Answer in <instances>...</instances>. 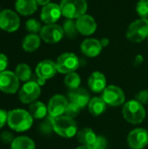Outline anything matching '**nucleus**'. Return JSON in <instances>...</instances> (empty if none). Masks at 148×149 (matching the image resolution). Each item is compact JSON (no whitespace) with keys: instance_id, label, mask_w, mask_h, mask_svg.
Segmentation results:
<instances>
[{"instance_id":"f257e3e1","label":"nucleus","mask_w":148,"mask_h":149,"mask_svg":"<svg viewBox=\"0 0 148 149\" xmlns=\"http://www.w3.org/2000/svg\"><path fill=\"white\" fill-rule=\"evenodd\" d=\"M8 125L16 132L29 130L33 124V118L29 112L24 109H13L9 112Z\"/></svg>"},{"instance_id":"f03ea898","label":"nucleus","mask_w":148,"mask_h":149,"mask_svg":"<svg viewBox=\"0 0 148 149\" xmlns=\"http://www.w3.org/2000/svg\"><path fill=\"white\" fill-rule=\"evenodd\" d=\"M122 114L124 119L131 124L137 125L143 122L146 118V109L136 100H131L123 106Z\"/></svg>"},{"instance_id":"7ed1b4c3","label":"nucleus","mask_w":148,"mask_h":149,"mask_svg":"<svg viewBox=\"0 0 148 149\" xmlns=\"http://www.w3.org/2000/svg\"><path fill=\"white\" fill-rule=\"evenodd\" d=\"M53 130L63 138H72L78 133V125L74 119L66 115L53 118Z\"/></svg>"},{"instance_id":"20e7f679","label":"nucleus","mask_w":148,"mask_h":149,"mask_svg":"<svg viewBox=\"0 0 148 149\" xmlns=\"http://www.w3.org/2000/svg\"><path fill=\"white\" fill-rule=\"evenodd\" d=\"M59 6L62 15L70 19H77L87 10L86 0H61Z\"/></svg>"},{"instance_id":"39448f33","label":"nucleus","mask_w":148,"mask_h":149,"mask_svg":"<svg viewBox=\"0 0 148 149\" xmlns=\"http://www.w3.org/2000/svg\"><path fill=\"white\" fill-rule=\"evenodd\" d=\"M126 38L133 43H140L148 38V19L139 18L130 24L126 33Z\"/></svg>"},{"instance_id":"423d86ee","label":"nucleus","mask_w":148,"mask_h":149,"mask_svg":"<svg viewBox=\"0 0 148 149\" xmlns=\"http://www.w3.org/2000/svg\"><path fill=\"white\" fill-rule=\"evenodd\" d=\"M56 65L58 72L62 74H68L74 72L78 69L79 65V60L76 54L72 52H65L58 56Z\"/></svg>"},{"instance_id":"0eeeda50","label":"nucleus","mask_w":148,"mask_h":149,"mask_svg":"<svg viewBox=\"0 0 148 149\" xmlns=\"http://www.w3.org/2000/svg\"><path fill=\"white\" fill-rule=\"evenodd\" d=\"M41 88L36 81H27L19 90L18 98L24 104H31L40 96Z\"/></svg>"},{"instance_id":"6e6552de","label":"nucleus","mask_w":148,"mask_h":149,"mask_svg":"<svg viewBox=\"0 0 148 149\" xmlns=\"http://www.w3.org/2000/svg\"><path fill=\"white\" fill-rule=\"evenodd\" d=\"M101 98L106 103V105L111 107H120L125 104L126 96L121 88L117 86H108L102 92Z\"/></svg>"},{"instance_id":"1a4fd4ad","label":"nucleus","mask_w":148,"mask_h":149,"mask_svg":"<svg viewBox=\"0 0 148 149\" xmlns=\"http://www.w3.org/2000/svg\"><path fill=\"white\" fill-rule=\"evenodd\" d=\"M20 26V18L17 12L6 9L0 12V29L7 32H14Z\"/></svg>"},{"instance_id":"9d476101","label":"nucleus","mask_w":148,"mask_h":149,"mask_svg":"<svg viewBox=\"0 0 148 149\" xmlns=\"http://www.w3.org/2000/svg\"><path fill=\"white\" fill-rule=\"evenodd\" d=\"M40 33V38L45 43L48 44H56L62 40L64 38L63 28L57 24H45L42 27Z\"/></svg>"},{"instance_id":"9b49d317","label":"nucleus","mask_w":148,"mask_h":149,"mask_svg":"<svg viewBox=\"0 0 148 149\" xmlns=\"http://www.w3.org/2000/svg\"><path fill=\"white\" fill-rule=\"evenodd\" d=\"M19 87V79L15 72L3 71L0 72V90L8 94L16 93Z\"/></svg>"},{"instance_id":"f8f14e48","label":"nucleus","mask_w":148,"mask_h":149,"mask_svg":"<svg viewBox=\"0 0 148 149\" xmlns=\"http://www.w3.org/2000/svg\"><path fill=\"white\" fill-rule=\"evenodd\" d=\"M127 143L132 149H143L148 144V131L145 128H135L127 136Z\"/></svg>"},{"instance_id":"ddd939ff","label":"nucleus","mask_w":148,"mask_h":149,"mask_svg":"<svg viewBox=\"0 0 148 149\" xmlns=\"http://www.w3.org/2000/svg\"><path fill=\"white\" fill-rule=\"evenodd\" d=\"M68 104V100L65 96L61 94H56L52 96L47 106L49 115L53 118L64 115Z\"/></svg>"},{"instance_id":"4468645a","label":"nucleus","mask_w":148,"mask_h":149,"mask_svg":"<svg viewBox=\"0 0 148 149\" xmlns=\"http://www.w3.org/2000/svg\"><path fill=\"white\" fill-rule=\"evenodd\" d=\"M62 16V11L60 6L55 3H50L43 6L40 13L41 20L46 24H55Z\"/></svg>"},{"instance_id":"2eb2a0df","label":"nucleus","mask_w":148,"mask_h":149,"mask_svg":"<svg viewBox=\"0 0 148 149\" xmlns=\"http://www.w3.org/2000/svg\"><path fill=\"white\" fill-rule=\"evenodd\" d=\"M76 25L79 33L83 36H90L97 30V23L93 17L84 14L76 19Z\"/></svg>"},{"instance_id":"dca6fc26","label":"nucleus","mask_w":148,"mask_h":149,"mask_svg":"<svg viewBox=\"0 0 148 149\" xmlns=\"http://www.w3.org/2000/svg\"><path fill=\"white\" fill-rule=\"evenodd\" d=\"M57 72L58 69H57L56 62L50 59H45L41 61L40 63L38 64L36 67L37 76L44 80L51 79L53 76H55Z\"/></svg>"},{"instance_id":"f3484780","label":"nucleus","mask_w":148,"mask_h":149,"mask_svg":"<svg viewBox=\"0 0 148 149\" xmlns=\"http://www.w3.org/2000/svg\"><path fill=\"white\" fill-rule=\"evenodd\" d=\"M103 47L100 41L96 38H86L80 45V50L84 55L89 58H95L99 56Z\"/></svg>"},{"instance_id":"a211bd4d","label":"nucleus","mask_w":148,"mask_h":149,"mask_svg":"<svg viewBox=\"0 0 148 149\" xmlns=\"http://www.w3.org/2000/svg\"><path fill=\"white\" fill-rule=\"evenodd\" d=\"M69 99H70L71 102L75 103L81 109L84 108L85 107L88 106V104L91 100V97H90L88 91L86 89L81 88V87L75 89V90H72L69 93Z\"/></svg>"},{"instance_id":"6ab92c4d","label":"nucleus","mask_w":148,"mask_h":149,"mask_svg":"<svg viewBox=\"0 0 148 149\" xmlns=\"http://www.w3.org/2000/svg\"><path fill=\"white\" fill-rule=\"evenodd\" d=\"M88 86L93 93H101L106 88V78L100 72H93L88 79Z\"/></svg>"},{"instance_id":"aec40b11","label":"nucleus","mask_w":148,"mask_h":149,"mask_svg":"<svg viewBox=\"0 0 148 149\" xmlns=\"http://www.w3.org/2000/svg\"><path fill=\"white\" fill-rule=\"evenodd\" d=\"M38 3L36 0H16L15 8L18 14L23 16H30L38 10Z\"/></svg>"},{"instance_id":"412c9836","label":"nucleus","mask_w":148,"mask_h":149,"mask_svg":"<svg viewBox=\"0 0 148 149\" xmlns=\"http://www.w3.org/2000/svg\"><path fill=\"white\" fill-rule=\"evenodd\" d=\"M77 140L78 141L84 146H89L91 147L94 141L97 139V135L93 130H92L89 127H85L78 131L77 134Z\"/></svg>"},{"instance_id":"4be33fe9","label":"nucleus","mask_w":148,"mask_h":149,"mask_svg":"<svg viewBox=\"0 0 148 149\" xmlns=\"http://www.w3.org/2000/svg\"><path fill=\"white\" fill-rule=\"evenodd\" d=\"M41 44V38L38 34L30 33L26 35L22 42L23 49L27 52H33L37 51Z\"/></svg>"},{"instance_id":"5701e85b","label":"nucleus","mask_w":148,"mask_h":149,"mask_svg":"<svg viewBox=\"0 0 148 149\" xmlns=\"http://www.w3.org/2000/svg\"><path fill=\"white\" fill-rule=\"evenodd\" d=\"M106 103L101 97H93L88 104V110L92 116L98 117L106 112Z\"/></svg>"},{"instance_id":"b1692460","label":"nucleus","mask_w":148,"mask_h":149,"mask_svg":"<svg viewBox=\"0 0 148 149\" xmlns=\"http://www.w3.org/2000/svg\"><path fill=\"white\" fill-rule=\"evenodd\" d=\"M29 113L34 119H43L48 113V107L40 101H34L29 107Z\"/></svg>"},{"instance_id":"393cba45","label":"nucleus","mask_w":148,"mask_h":149,"mask_svg":"<svg viewBox=\"0 0 148 149\" xmlns=\"http://www.w3.org/2000/svg\"><path fill=\"white\" fill-rule=\"evenodd\" d=\"M35 142L27 136H18L14 138L10 143V149H35Z\"/></svg>"},{"instance_id":"a878e982","label":"nucleus","mask_w":148,"mask_h":149,"mask_svg":"<svg viewBox=\"0 0 148 149\" xmlns=\"http://www.w3.org/2000/svg\"><path fill=\"white\" fill-rule=\"evenodd\" d=\"M62 28H63L65 36H66L68 38H71V39L76 38L79 33L77 25H76V21H74L73 19L66 18V20L63 24Z\"/></svg>"},{"instance_id":"bb28decb","label":"nucleus","mask_w":148,"mask_h":149,"mask_svg":"<svg viewBox=\"0 0 148 149\" xmlns=\"http://www.w3.org/2000/svg\"><path fill=\"white\" fill-rule=\"evenodd\" d=\"M15 73L17 77L21 81H29L31 78V67L24 63L19 64L17 65Z\"/></svg>"},{"instance_id":"cd10ccee","label":"nucleus","mask_w":148,"mask_h":149,"mask_svg":"<svg viewBox=\"0 0 148 149\" xmlns=\"http://www.w3.org/2000/svg\"><path fill=\"white\" fill-rule=\"evenodd\" d=\"M64 82H65V85L67 86V88H69L72 91V90L79 88L80 84H81V79L79 75L74 72L66 74Z\"/></svg>"},{"instance_id":"c85d7f7f","label":"nucleus","mask_w":148,"mask_h":149,"mask_svg":"<svg viewBox=\"0 0 148 149\" xmlns=\"http://www.w3.org/2000/svg\"><path fill=\"white\" fill-rule=\"evenodd\" d=\"M25 28L30 33L37 34L38 32H40L42 30V25L39 21H38L36 18H31L28 19L25 23Z\"/></svg>"},{"instance_id":"c756f323","label":"nucleus","mask_w":148,"mask_h":149,"mask_svg":"<svg viewBox=\"0 0 148 149\" xmlns=\"http://www.w3.org/2000/svg\"><path fill=\"white\" fill-rule=\"evenodd\" d=\"M136 11L140 18H148V0H140L136 4Z\"/></svg>"},{"instance_id":"7c9ffc66","label":"nucleus","mask_w":148,"mask_h":149,"mask_svg":"<svg viewBox=\"0 0 148 149\" xmlns=\"http://www.w3.org/2000/svg\"><path fill=\"white\" fill-rule=\"evenodd\" d=\"M80 111H81V108L78 105H76L73 102H70L68 104L66 109H65V112L64 115H66L68 117H71V118L74 119L79 114Z\"/></svg>"},{"instance_id":"2f4dec72","label":"nucleus","mask_w":148,"mask_h":149,"mask_svg":"<svg viewBox=\"0 0 148 149\" xmlns=\"http://www.w3.org/2000/svg\"><path fill=\"white\" fill-rule=\"evenodd\" d=\"M92 149H107L108 142L104 136H98L94 143L91 146Z\"/></svg>"},{"instance_id":"473e14b6","label":"nucleus","mask_w":148,"mask_h":149,"mask_svg":"<svg viewBox=\"0 0 148 149\" xmlns=\"http://www.w3.org/2000/svg\"><path fill=\"white\" fill-rule=\"evenodd\" d=\"M135 100L137 101H139L140 104H142L143 106L148 104V91L147 90H143V91H140L137 94H136V97H135Z\"/></svg>"},{"instance_id":"72a5a7b5","label":"nucleus","mask_w":148,"mask_h":149,"mask_svg":"<svg viewBox=\"0 0 148 149\" xmlns=\"http://www.w3.org/2000/svg\"><path fill=\"white\" fill-rule=\"evenodd\" d=\"M0 138H1V141H2L3 143H11V142L13 141V140H14L13 134H10V132H7V131L3 132V133L1 134Z\"/></svg>"},{"instance_id":"f704fd0d","label":"nucleus","mask_w":148,"mask_h":149,"mask_svg":"<svg viewBox=\"0 0 148 149\" xmlns=\"http://www.w3.org/2000/svg\"><path fill=\"white\" fill-rule=\"evenodd\" d=\"M8 115L9 112L4 109H0V128H2L6 122H8Z\"/></svg>"},{"instance_id":"c9c22d12","label":"nucleus","mask_w":148,"mask_h":149,"mask_svg":"<svg viewBox=\"0 0 148 149\" xmlns=\"http://www.w3.org/2000/svg\"><path fill=\"white\" fill-rule=\"evenodd\" d=\"M8 66V58L3 53H0V72L6 71Z\"/></svg>"},{"instance_id":"e433bc0d","label":"nucleus","mask_w":148,"mask_h":149,"mask_svg":"<svg viewBox=\"0 0 148 149\" xmlns=\"http://www.w3.org/2000/svg\"><path fill=\"white\" fill-rule=\"evenodd\" d=\"M100 41V44L102 45V47H106L109 45V39L108 38H103L102 39L99 40Z\"/></svg>"},{"instance_id":"4c0bfd02","label":"nucleus","mask_w":148,"mask_h":149,"mask_svg":"<svg viewBox=\"0 0 148 149\" xmlns=\"http://www.w3.org/2000/svg\"><path fill=\"white\" fill-rule=\"evenodd\" d=\"M38 4V5H42V6H44L48 3H50V1L51 0H36Z\"/></svg>"},{"instance_id":"58836bf2","label":"nucleus","mask_w":148,"mask_h":149,"mask_svg":"<svg viewBox=\"0 0 148 149\" xmlns=\"http://www.w3.org/2000/svg\"><path fill=\"white\" fill-rule=\"evenodd\" d=\"M75 149H92L91 147H89V146H84V145H81V146H79V147H78L77 148Z\"/></svg>"},{"instance_id":"ea45409f","label":"nucleus","mask_w":148,"mask_h":149,"mask_svg":"<svg viewBox=\"0 0 148 149\" xmlns=\"http://www.w3.org/2000/svg\"><path fill=\"white\" fill-rule=\"evenodd\" d=\"M0 12H1V10H0Z\"/></svg>"},{"instance_id":"a19ab883","label":"nucleus","mask_w":148,"mask_h":149,"mask_svg":"<svg viewBox=\"0 0 148 149\" xmlns=\"http://www.w3.org/2000/svg\"></svg>"}]
</instances>
